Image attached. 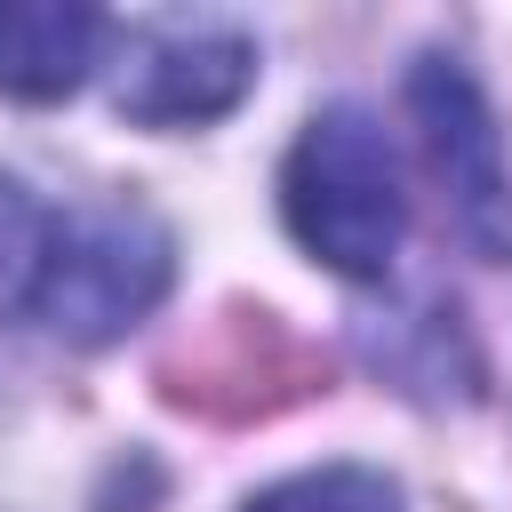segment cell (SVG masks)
Here are the masks:
<instances>
[{
	"label": "cell",
	"instance_id": "obj_1",
	"mask_svg": "<svg viewBox=\"0 0 512 512\" xmlns=\"http://www.w3.org/2000/svg\"><path fill=\"white\" fill-rule=\"evenodd\" d=\"M280 216L312 264H328L344 280H384L408 240V192H400L384 120L360 104H320L304 120V136L288 144Z\"/></svg>",
	"mask_w": 512,
	"mask_h": 512
},
{
	"label": "cell",
	"instance_id": "obj_2",
	"mask_svg": "<svg viewBox=\"0 0 512 512\" xmlns=\"http://www.w3.org/2000/svg\"><path fill=\"white\" fill-rule=\"evenodd\" d=\"M168 272H176V240L152 208L112 200V208L64 216L48 288H40V320L72 344H112L168 296Z\"/></svg>",
	"mask_w": 512,
	"mask_h": 512
},
{
	"label": "cell",
	"instance_id": "obj_3",
	"mask_svg": "<svg viewBox=\"0 0 512 512\" xmlns=\"http://www.w3.org/2000/svg\"><path fill=\"white\" fill-rule=\"evenodd\" d=\"M408 112H416V136H424V160L448 192L456 232L488 256H512V168H504V136L488 120L480 80L456 56H416Z\"/></svg>",
	"mask_w": 512,
	"mask_h": 512
},
{
	"label": "cell",
	"instance_id": "obj_4",
	"mask_svg": "<svg viewBox=\"0 0 512 512\" xmlns=\"http://www.w3.org/2000/svg\"><path fill=\"white\" fill-rule=\"evenodd\" d=\"M256 88V40L232 24H160L136 32L112 64V104L144 128H200L224 120Z\"/></svg>",
	"mask_w": 512,
	"mask_h": 512
},
{
	"label": "cell",
	"instance_id": "obj_5",
	"mask_svg": "<svg viewBox=\"0 0 512 512\" xmlns=\"http://www.w3.org/2000/svg\"><path fill=\"white\" fill-rule=\"evenodd\" d=\"M104 56V16L80 0H0V96L56 104Z\"/></svg>",
	"mask_w": 512,
	"mask_h": 512
},
{
	"label": "cell",
	"instance_id": "obj_6",
	"mask_svg": "<svg viewBox=\"0 0 512 512\" xmlns=\"http://www.w3.org/2000/svg\"><path fill=\"white\" fill-rule=\"evenodd\" d=\"M56 208L32 200V184L0 176V320H24L40 312V288H48V256H56Z\"/></svg>",
	"mask_w": 512,
	"mask_h": 512
},
{
	"label": "cell",
	"instance_id": "obj_7",
	"mask_svg": "<svg viewBox=\"0 0 512 512\" xmlns=\"http://www.w3.org/2000/svg\"><path fill=\"white\" fill-rule=\"evenodd\" d=\"M240 512H400V488L368 464H312V472H288L264 496H248Z\"/></svg>",
	"mask_w": 512,
	"mask_h": 512
}]
</instances>
